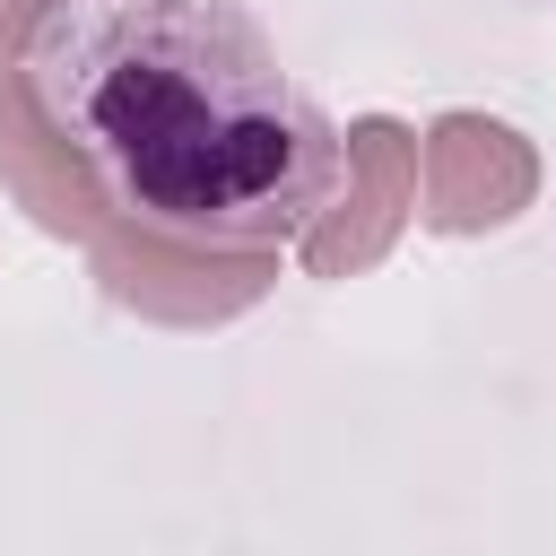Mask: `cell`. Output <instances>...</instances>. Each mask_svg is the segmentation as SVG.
<instances>
[{"instance_id":"6da1fadb","label":"cell","mask_w":556,"mask_h":556,"mask_svg":"<svg viewBox=\"0 0 556 556\" xmlns=\"http://www.w3.org/2000/svg\"><path fill=\"white\" fill-rule=\"evenodd\" d=\"M330 113L235 0H52L0 70V182L156 321H235L339 191Z\"/></svg>"},{"instance_id":"7a4b0ae2","label":"cell","mask_w":556,"mask_h":556,"mask_svg":"<svg viewBox=\"0 0 556 556\" xmlns=\"http://www.w3.org/2000/svg\"><path fill=\"white\" fill-rule=\"evenodd\" d=\"M339 148H348L339 191H330V208L304 226V269H313V278H356V269H374V261L400 243V226L417 217V130H400L391 113H365V122L339 130Z\"/></svg>"},{"instance_id":"3957f363","label":"cell","mask_w":556,"mask_h":556,"mask_svg":"<svg viewBox=\"0 0 556 556\" xmlns=\"http://www.w3.org/2000/svg\"><path fill=\"white\" fill-rule=\"evenodd\" d=\"M539 200V148L486 113H434L417 139V217L434 235L513 226Z\"/></svg>"}]
</instances>
